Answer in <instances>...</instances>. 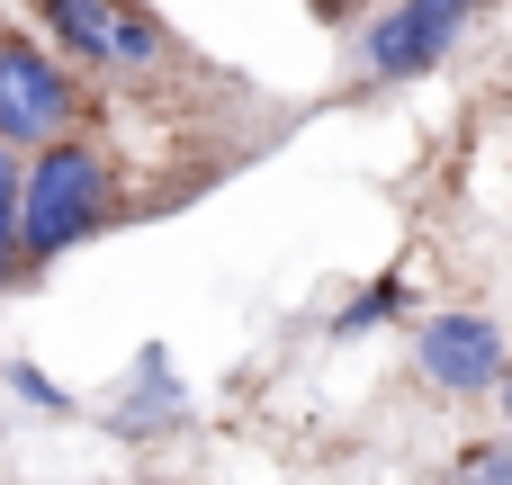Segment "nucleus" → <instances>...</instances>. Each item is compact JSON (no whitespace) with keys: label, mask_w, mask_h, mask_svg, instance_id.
Masks as SVG:
<instances>
[{"label":"nucleus","mask_w":512,"mask_h":485,"mask_svg":"<svg viewBox=\"0 0 512 485\" xmlns=\"http://www.w3.org/2000/svg\"><path fill=\"white\" fill-rule=\"evenodd\" d=\"M108 54H117V63H162V54H171V36H162V18H153V9L117 0V27H108Z\"/></svg>","instance_id":"7"},{"label":"nucleus","mask_w":512,"mask_h":485,"mask_svg":"<svg viewBox=\"0 0 512 485\" xmlns=\"http://www.w3.org/2000/svg\"><path fill=\"white\" fill-rule=\"evenodd\" d=\"M477 9H486V0H387L378 18H360V72H369L378 90L423 81V72L459 45V27H468Z\"/></svg>","instance_id":"3"},{"label":"nucleus","mask_w":512,"mask_h":485,"mask_svg":"<svg viewBox=\"0 0 512 485\" xmlns=\"http://www.w3.org/2000/svg\"><path fill=\"white\" fill-rule=\"evenodd\" d=\"M495 405H504V432H512V369H504V387H495Z\"/></svg>","instance_id":"13"},{"label":"nucleus","mask_w":512,"mask_h":485,"mask_svg":"<svg viewBox=\"0 0 512 485\" xmlns=\"http://www.w3.org/2000/svg\"><path fill=\"white\" fill-rule=\"evenodd\" d=\"M459 477H468V485H512V441H504V450H495V441H486V450H468V468H459Z\"/></svg>","instance_id":"10"},{"label":"nucleus","mask_w":512,"mask_h":485,"mask_svg":"<svg viewBox=\"0 0 512 485\" xmlns=\"http://www.w3.org/2000/svg\"><path fill=\"white\" fill-rule=\"evenodd\" d=\"M27 198V162H18V144L0 135V207H18Z\"/></svg>","instance_id":"11"},{"label":"nucleus","mask_w":512,"mask_h":485,"mask_svg":"<svg viewBox=\"0 0 512 485\" xmlns=\"http://www.w3.org/2000/svg\"><path fill=\"white\" fill-rule=\"evenodd\" d=\"M414 369L441 387V396H495L512 369V342L495 315H477V306H441V315H423L414 324Z\"/></svg>","instance_id":"4"},{"label":"nucleus","mask_w":512,"mask_h":485,"mask_svg":"<svg viewBox=\"0 0 512 485\" xmlns=\"http://www.w3.org/2000/svg\"><path fill=\"white\" fill-rule=\"evenodd\" d=\"M144 485H162V477H144Z\"/></svg>","instance_id":"14"},{"label":"nucleus","mask_w":512,"mask_h":485,"mask_svg":"<svg viewBox=\"0 0 512 485\" xmlns=\"http://www.w3.org/2000/svg\"><path fill=\"white\" fill-rule=\"evenodd\" d=\"M351 9H360V0H315V18H333V27H342Z\"/></svg>","instance_id":"12"},{"label":"nucleus","mask_w":512,"mask_h":485,"mask_svg":"<svg viewBox=\"0 0 512 485\" xmlns=\"http://www.w3.org/2000/svg\"><path fill=\"white\" fill-rule=\"evenodd\" d=\"M45 36L72 54V63H117L108 54V27H117V0H36Z\"/></svg>","instance_id":"6"},{"label":"nucleus","mask_w":512,"mask_h":485,"mask_svg":"<svg viewBox=\"0 0 512 485\" xmlns=\"http://www.w3.org/2000/svg\"><path fill=\"white\" fill-rule=\"evenodd\" d=\"M27 261H63L72 243H90L117 216V162L90 135H54L27 153Z\"/></svg>","instance_id":"1"},{"label":"nucleus","mask_w":512,"mask_h":485,"mask_svg":"<svg viewBox=\"0 0 512 485\" xmlns=\"http://www.w3.org/2000/svg\"><path fill=\"white\" fill-rule=\"evenodd\" d=\"M0 378H9V396H27V405H36V414H72V396H63V387H54V378H45V369H36V360H9V369H0Z\"/></svg>","instance_id":"9"},{"label":"nucleus","mask_w":512,"mask_h":485,"mask_svg":"<svg viewBox=\"0 0 512 485\" xmlns=\"http://www.w3.org/2000/svg\"><path fill=\"white\" fill-rule=\"evenodd\" d=\"M171 423H189V387L171 378V342H144L135 351V369H126V387L108 396V432H171Z\"/></svg>","instance_id":"5"},{"label":"nucleus","mask_w":512,"mask_h":485,"mask_svg":"<svg viewBox=\"0 0 512 485\" xmlns=\"http://www.w3.org/2000/svg\"><path fill=\"white\" fill-rule=\"evenodd\" d=\"M396 306H405V279L387 270V279H369V288H360V297H351V306H342V315H333L324 333H333V342H351V333H378V324H387Z\"/></svg>","instance_id":"8"},{"label":"nucleus","mask_w":512,"mask_h":485,"mask_svg":"<svg viewBox=\"0 0 512 485\" xmlns=\"http://www.w3.org/2000/svg\"><path fill=\"white\" fill-rule=\"evenodd\" d=\"M72 117H81V72H72V54H45L36 36L0 27V135H9L18 153H36V144L72 135Z\"/></svg>","instance_id":"2"}]
</instances>
